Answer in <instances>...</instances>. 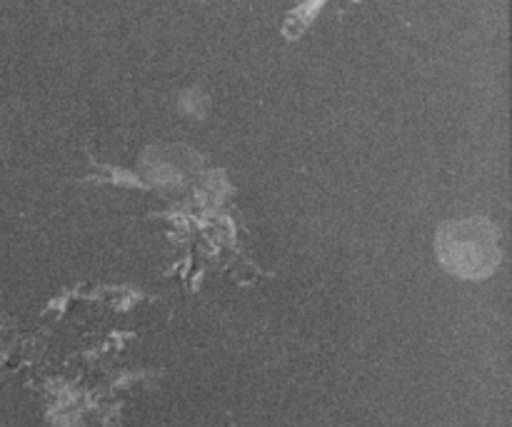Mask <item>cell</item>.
Returning <instances> with one entry per match:
<instances>
[{"instance_id": "obj_2", "label": "cell", "mask_w": 512, "mask_h": 427, "mask_svg": "<svg viewBox=\"0 0 512 427\" xmlns=\"http://www.w3.org/2000/svg\"><path fill=\"white\" fill-rule=\"evenodd\" d=\"M323 3H325V0H308L305 5L295 8L293 13L288 15V23H285V28H283L285 38H288V40L300 38V35H303V30L310 25V20H313L315 15L320 13Z\"/></svg>"}, {"instance_id": "obj_1", "label": "cell", "mask_w": 512, "mask_h": 427, "mask_svg": "<svg viewBox=\"0 0 512 427\" xmlns=\"http://www.w3.org/2000/svg\"><path fill=\"white\" fill-rule=\"evenodd\" d=\"M498 228L485 218L448 220L435 235V255L445 273L458 280H485L498 270Z\"/></svg>"}]
</instances>
